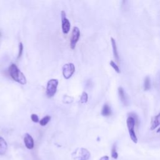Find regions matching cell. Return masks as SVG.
Segmentation results:
<instances>
[{"mask_svg": "<svg viewBox=\"0 0 160 160\" xmlns=\"http://www.w3.org/2000/svg\"><path fill=\"white\" fill-rule=\"evenodd\" d=\"M8 72L10 76L15 81L23 85L27 84V79L25 76L24 75V74L20 70L16 65H11L9 67Z\"/></svg>", "mask_w": 160, "mask_h": 160, "instance_id": "1", "label": "cell"}, {"mask_svg": "<svg viewBox=\"0 0 160 160\" xmlns=\"http://www.w3.org/2000/svg\"><path fill=\"white\" fill-rule=\"evenodd\" d=\"M74 160H88L91 156L90 151L84 148L76 149L72 154Z\"/></svg>", "mask_w": 160, "mask_h": 160, "instance_id": "2", "label": "cell"}, {"mask_svg": "<svg viewBox=\"0 0 160 160\" xmlns=\"http://www.w3.org/2000/svg\"><path fill=\"white\" fill-rule=\"evenodd\" d=\"M58 85V80L56 79H52L47 83L46 94L47 97L52 98L54 96L57 91Z\"/></svg>", "mask_w": 160, "mask_h": 160, "instance_id": "3", "label": "cell"}, {"mask_svg": "<svg viewBox=\"0 0 160 160\" xmlns=\"http://www.w3.org/2000/svg\"><path fill=\"white\" fill-rule=\"evenodd\" d=\"M80 37V29L75 27L73 29L72 31V35L70 39V47L71 49H75L76 45V43H78Z\"/></svg>", "mask_w": 160, "mask_h": 160, "instance_id": "4", "label": "cell"}, {"mask_svg": "<svg viewBox=\"0 0 160 160\" xmlns=\"http://www.w3.org/2000/svg\"><path fill=\"white\" fill-rule=\"evenodd\" d=\"M61 27H62V31L64 34H68L71 28V24L68 19L66 18V13L64 11L61 12Z\"/></svg>", "mask_w": 160, "mask_h": 160, "instance_id": "5", "label": "cell"}, {"mask_svg": "<svg viewBox=\"0 0 160 160\" xmlns=\"http://www.w3.org/2000/svg\"><path fill=\"white\" fill-rule=\"evenodd\" d=\"M75 71V67L73 63L65 64L63 67V75L65 79H69Z\"/></svg>", "mask_w": 160, "mask_h": 160, "instance_id": "6", "label": "cell"}, {"mask_svg": "<svg viewBox=\"0 0 160 160\" xmlns=\"http://www.w3.org/2000/svg\"><path fill=\"white\" fill-rule=\"evenodd\" d=\"M24 144H25V146L27 147V148H28V150L33 149L34 146V140L30 134L27 133L25 134V135H24Z\"/></svg>", "mask_w": 160, "mask_h": 160, "instance_id": "7", "label": "cell"}, {"mask_svg": "<svg viewBox=\"0 0 160 160\" xmlns=\"http://www.w3.org/2000/svg\"><path fill=\"white\" fill-rule=\"evenodd\" d=\"M8 150V144L6 141L0 137V155H4Z\"/></svg>", "mask_w": 160, "mask_h": 160, "instance_id": "8", "label": "cell"}, {"mask_svg": "<svg viewBox=\"0 0 160 160\" xmlns=\"http://www.w3.org/2000/svg\"><path fill=\"white\" fill-rule=\"evenodd\" d=\"M126 123H127V126L128 128V131H134V126H135V119L132 117L130 116L127 119L126 121Z\"/></svg>", "mask_w": 160, "mask_h": 160, "instance_id": "9", "label": "cell"}, {"mask_svg": "<svg viewBox=\"0 0 160 160\" xmlns=\"http://www.w3.org/2000/svg\"><path fill=\"white\" fill-rule=\"evenodd\" d=\"M112 40V46H113V55L115 56V59L116 60V61L118 63H119V55H118V52L117 50V46H116V41L114 38H111Z\"/></svg>", "mask_w": 160, "mask_h": 160, "instance_id": "10", "label": "cell"}, {"mask_svg": "<svg viewBox=\"0 0 160 160\" xmlns=\"http://www.w3.org/2000/svg\"><path fill=\"white\" fill-rule=\"evenodd\" d=\"M112 114V110H111V108L108 104H105L103 109L101 110V115L103 116H109Z\"/></svg>", "mask_w": 160, "mask_h": 160, "instance_id": "11", "label": "cell"}, {"mask_svg": "<svg viewBox=\"0 0 160 160\" xmlns=\"http://www.w3.org/2000/svg\"><path fill=\"white\" fill-rule=\"evenodd\" d=\"M160 125V113L158 114L152 121V124H151V130H155L156 128H157L158 126Z\"/></svg>", "mask_w": 160, "mask_h": 160, "instance_id": "12", "label": "cell"}, {"mask_svg": "<svg viewBox=\"0 0 160 160\" xmlns=\"http://www.w3.org/2000/svg\"><path fill=\"white\" fill-rule=\"evenodd\" d=\"M118 93H119V96L121 99V102L123 103L124 105H126V98L125 96V93L124 91V90L123 89V88L120 87L118 88Z\"/></svg>", "mask_w": 160, "mask_h": 160, "instance_id": "13", "label": "cell"}, {"mask_svg": "<svg viewBox=\"0 0 160 160\" xmlns=\"http://www.w3.org/2000/svg\"><path fill=\"white\" fill-rule=\"evenodd\" d=\"M150 87H151L150 78L149 76H146L144 81V90L145 91H148L150 89Z\"/></svg>", "mask_w": 160, "mask_h": 160, "instance_id": "14", "label": "cell"}, {"mask_svg": "<svg viewBox=\"0 0 160 160\" xmlns=\"http://www.w3.org/2000/svg\"><path fill=\"white\" fill-rule=\"evenodd\" d=\"M50 119H51V116H49V115H47L40 121V124L41 126H44L48 123L49 121H50Z\"/></svg>", "mask_w": 160, "mask_h": 160, "instance_id": "15", "label": "cell"}, {"mask_svg": "<svg viewBox=\"0 0 160 160\" xmlns=\"http://www.w3.org/2000/svg\"><path fill=\"white\" fill-rule=\"evenodd\" d=\"M88 94L86 92H83L80 98V101L81 103H86L88 101Z\"/></svg>", "mask_w": 160, "mask_h": 160, "instance_id": "16", "label": "cell"}, {"mask_svg": "<svg viewBox=\"0 0 160 160\" xmlns=\"http://www.w3.org/2000/svg\"><path fill=\"white\" fill-rule=\"evenodd\" d=\"M112 157L113 158V159H116L118 157V152H117V150H116V147L115 145H114L112 148Z\"/></svg>", "mask_w": 160, "mask_h": 160, "instance_id": "17", "label": "cell"}, {"mask_svg": "<svg viewBox=\"0 0 160 160\" xmlns=\"http://www.w3.org/2000/svg\"><path fill=\"white\" fill-rule=\"evenodd\" d=\"M110 65H111V66H112L118 73H120V70H119V68L118 66L114 62V61H110Z\"/></svg>", "mask_w": 160, "mask_h": 160, "instance_id": "18", "label": "cell"}, {"mask_svg": "<svg viewBox=\"0 0 160 160\" xmlns=\"http://www.w3.org/2000/svg\"><path fill=\"white\" fill-rule=\"evenodd\" d=\"M23 52V44L22 43H20V44H19V53H18V58H20L22 56Z\"/></svg>", "mask_w": 160, "mask_h": 160, "instance_id": "19", "label": "cell"}, {"mask_svg": "<svg viewBox=\"0 0 160 160\" xmlns=\"http://www.w3.org/2000/svg\"><path fill=\"white\" fill-rule=\"evenodd\" d=\"M31 120L34 123H38L40 121L38 115L36 114H32L31 116Z\"/></svg>", "mask_w": 160, "mask_h": 160, "instance_id": "20", "label": "cell"}, {"mask_svg": "<svg viewBox=\"0 0 160 160\" xmlns=\"http://www.w3.org/2000/svg\"><path fill=\"white\" fill-rule=\"evenodd\" d=\"M100 160H109V157L108 156H104L101 157Z\"/></svg>", "mask_w": 160, "mask_h": 160, "instance_id": "21", "label": "cell"}]
</instances>
